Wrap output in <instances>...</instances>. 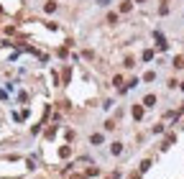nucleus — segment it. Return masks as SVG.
Returning <instances> with one entry per match:
<instances>
[{"mask_svg":"<svg viewBox=\"0 0 184 179\" xmlns=\"http://www.w3.org/2000/svg\"><path fill=\"white\" fill-rule=\"evenodd\" d=\"M110 151H113V154H115V156H118V154H120V151H123V146H120V143H113V148H110Z\"/></svg>","mask_w":184,"mask_h":179,"instance_id":"obj_7","label":"nucleus"},{"mask_svg":"<svg viewBox=\"0 0 184 179\" xmlns=\"http://www.w3.org/2000/svg\"><path fill=\"white\" fill-rule=\"evenodd\" d=\"M174 67H176V69H184V56H176V59H174Z\"/></svg>","mask_w":184,"mask_h":179,"instance_id":"obj_3","label":"nucleus"},{"mask_svg":"<svg viewBox=\"0 0 184 179\" xmlns=\"http://www.w3.org/2000/svg\"><path fill=\"white\" fill-rule=\"evenodd\" d=\"M133 118H136V120H141V118H143V108H141V105H133Z\"/></svg>","mask_w":184,"mask_h":179,"instance_id":"obj_1","label":"nucleus"},{"mask_svg":"<svg viewBox=\"0 0 184 179\" xmlns=\"http://www.w3.org/2000/svg\"><path fill=\"white\" fill-rule=\"evenodd\" d=\"M131 8H133V5L128 3V0H125V3H120V10H123V13H128V10H131Z\"/></svg>","mask_w":184,"mask_h":179,"instance_id":"obj_6","label":"nucleus"},{"mask_svg":"<svg viewBox=\"0 0 184 179\" xmlns=\"http://www.w3.org/2000/svg\"><path fill=\"white\" fill-rule=\"evenodd\" d=\"M181 90H184V82H181Z\"/></svg>","mask_w":184,"mask_h":179,"instance_id":"obj_9","label":"nucleus"},{"mask_svg":"<svg viewBox=\"0 0 184 179\" xmlns=\"http://www.w3.org/2000/svg\"><path fill=\"white\" fill-rule=\"evenodd\" d=\"M154 103H156V97H154V95H149V97H146V100H143V105H146V108H151Z\"/></svg>","mask_w":184,"mask_h":179,"instance_id":"obj_4","label":"nucleus"},{"mask_svg":"<svg viewBox=\"0 0 184 179\" xmlns=\"http://www.w3.org/2000/svg\"><path fill=\"white\" fill-rule=\"evenodd\" d=\"M156 41H159V49H166L169 44H166V38H164L161 33H156Z\"/></svg>","mask_w":184,"mask_h":179,"instance_id":"obj_2","label":"nucleus"},{"mask_svg":"<svg viewBox=\"0 0 184 179\" xmlns=\"http://www.w3.org/2000/svg\"><path fill=\"white\" fill-rule=\"evenodd\" d=\"M57 10V3H46V13H54Z\"/></svg>","mask_w":184,"mask_h":179,"instance_id":"obj_8","label":"nucleus"},{"mask_svg":"<svg viewBox=\"0 0 184 179\" xmlns=\"http://www.w3.org/2000/svg\"><path fill=\"white\" fill-rule=\"evenodd\" d=\"M69 154H72V151H69V146H62V148H59V156H64V159H67Z\"/></svg>","mask_w":184,"mask_h":179,"instance_id":"obj_5","label":"nucleus"}]
</instances>
